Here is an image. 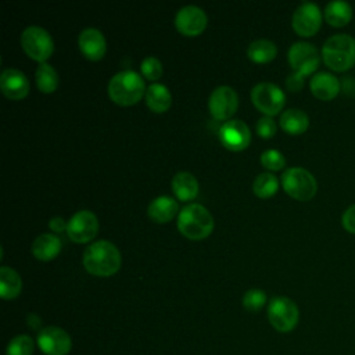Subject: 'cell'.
Returning <instances> with one entry per match:
<instances>
[{"label":"cell","mask_w":355,"mask_h":355,"mask_svg":"<svg viewBox=\"0 0 355 355\" xmlns=\"http://www.w3.org/2000/svg\"><path fill=\"white\" fill-rule=\"evenodd\" d=\"M82 261L89 273L96 276H110L119 269L122 257L112 241L101 239L85 248Z\"/></svg>","instance_id":"1"},{"label":"cell","mask_w":355,"mask_h":355,"mask_svg":"<svg viewBox=\"0 0 355 355\" xmlns=\"http://www.w3.org/2000/svg\"><path fill=\"white\" fill-rule=\"evenodd\" d=\"M322 58L333 71L349 69L355 64V37L348 33L331 35L322 46Z\"/></svg>","instance_id":"2"},{"label":"cell","mask_w":355,"mask_h":355,"mask_svg":"<svg viewBox=\"0 0 355 355\" xmlns=\"http://www.w3.org/2000/svg\"><path fill=\"white\" fill-rule=\"evenodd\" d=\"M108 96L118 104L129 105L141 98L146 86L141 75L130 68L121 69L108 82Z\"/></svg>","instance_id":"3"},{"label":"cell","mask_w":355,"mask_h":355,"mask_svg":"<svg viewBox=\"0 0 355 355\" xmlns=\"http://www.w3.org/2000/svg\"><path fill=\"white\" fill-rule=\"evenodd\" d=\"M178 229L189 239H202L212 232L214 218L202 204L190 202L178 214Z\"/></svg>","instance_id":"4"},{"label":"cell","mask_w":355,"mask_h":355,"mask_svg":"<svg viewBox=\"0 0 355 355\" xmlns=\"http://www.w3.org/2000/svg\"><path fill=\"white\" fill-rule=\"evenodd\" d=\"M282 184L287 194L300 201L311 200L318 190L315 176L302 166H290L282 173Z\"/></svg>","instance_id":"5"},{"label":"cell","mask_w":355,"mask_h":355,"mask_svg":"<svg viewBox=\"0 0 355 355\" xmlns=\"http://www.w3.org/2000/svg\"><path fill=\"white\" fill-rule=\"evenodd\" d=\"M268 319L277 331L287 333L297 326L300 311L291 298L277 295L273 297L268 304Z\"/></svg>","instance_id":"6"},{"label":"cell","mask_w":355,"mask_h":355,"mask_svg":"<svg viewBox=\"0 0 355 355\" xmlns=\"http://www.w3.org/2000/svg\"><path fill=\"white\" fill-rule=\"evenodd\" d=\"M21 46L29 57L40 62H44L54 50L51 35L39 25H29L22 31Z\"/></svg>","instance_id":"7"},{"label":"cell","mask_w":355,"mask_h":355,"mask_svg":"<svg viewBox=\"0 0 355 355\" xmlns=\"http://www.w3.org/2000/svg\"><path fill=\"white\" fill-rule=\"evenodd\" d=\"M251 100L259 111L270 116L283 108L286 94L276 83L263 80L252 86Z\"/></svg>","instance_id":"8"},{"label":"cell","mask_w":355,"mask_h":355,"mask_svg":"<svg viewBox=\"0 0 355 355\" xmlns=\"http://www.w3.org/2000/svg\"><path fill=\"white\" fill-rule=\"evenodd\" d=\"M287 58L293 69L302 75L313 72L320 62V55L316 46L304 40L294 42L288 47Z\"/></svg>","instance_id":"9"},{"label":"cell","mask_w":355,"mask_h":355,"mask_svg":"<svg viewBox=\"0 0 355 355\" xmlns=\"http://www.w3.org/2000/svg\"><path fill=\"white\" fill-rule=\"evenodd\" d=\"M37 347L44 355H67L72 348V341L64 329L47 326L37 334Z\"/></svg>","instance_id":"10"},{"label":"cell","mask_w":355,"mask_h":355,"mask_svg":"<svg viewBox=\"0 0 355 355\" xmlns=\"http://www.w3.org/2000/svg\"><path fill=\"white\" fill-rule=\"evenodd\" d=\"M291 24L294 31L301 36H312L322 24V11L313 1H302L293 12Z\"/></svg>","instance_id":"11"},{"label":"cell","mask_w":355,"mask_h":355,"mask_svg":"<svg viewBox=\"0 0 355 355\" xmlns=\"http://www.w3.org/2000/svg\"><path fill=\"white\" fill-rule=\"evenodd\" d=\"M239 105V96L229 85L216 86L208 97V108L214 118L226 119L233 115Z\"/></svg>","instance_id":"12"},{"label":"cell","mask_w":355,"mask_h":355,"mask_svg":"<svg viewBox=\"0 0 355 355\" xmlns=\"http://www.w3.org/2000/svg\"><path fill=\"white\" fill-rule=\"evenodd\" d=\"M98 230V219L90 209L76 211L68 220L67 233L71 240L78 243L89 241Z\"/></svg>","instance_id":"13"},{"label":"cell","mask_w":355,"mask_h":355,"mask_svg":"<svg viewBox=\"0 0 355 355\" xmlns=\"http://www.w3.org/2000/svg\"><path fill=\"white\" fill-rule=\"evenodd\" d=\"M175 25L183 35H198L207 25V14L196 4H186L176 11Z\"/></svg>","instance_id":"14"},{"label":"cell","mask_w":355,"mask_h":355,"mask_svg":"<svg viewBox=\"0 0 355 355\" xmlns=\"http://www.w3.org/2000/svg\"><path fill=\"white\" fill-rule=\"evenodd\" d=\"M219 139L222 144L230 150H243L251 140L248 125L241 119H229L222 123L219 129Z\"/></svg>","instance_id":"15"},{"label":"cell","mask_w":355,"mask_h":355,"mask_svg":"<svg viewBox=\"0 0 355 355\" xmlns=\"http://www.w3.org/2000/svg\"><path fill=\"white\" fill-rule=\"evenodd\" d=\"M0 89L8 98L19 100L28 94L29 80L21 69L4 68L0 73Z\"/></svg>","instance_id":"16"},{"label":"cell","mask_w":355,"mask_h":355,"mask_svg":"<svg viewBox=\"0 0 355 355\" xmlns=\"http://www.w3.org/2000/svg\"><path fill=\"white\" fill-rule=\"evenodd\" d=\"M78 44L80 51L90 60H100L107 50L103 32L94 26H87L80 31L78 36Z\"/></svg>","instance_id":"17"},{"label":"cell","mask_w":355,"mask_h":355,"mask_svg":"<svg viewBox=\"0 0 355 355\" xmlns=\"http://www.w3.org/2000/svg\"><path fill=\"white\" fill-rule=\"evenodd\" d=\"M309 87L313 96H316L318 98L331 100L338 94L341 89V82L333 73L320 71L311 78Z\"/></svg>","instance_id":"18"},{"label":"cell","mask_w":355,"mask_h":355,"mask_svg":"<svg viewBox=\"0 0 355 355\" xmlns=\"http://www.w3.org/2000/svg\"><path fill=\"white\" fill-rule=\"evenodd\" d=\"M178 209H179L178 201L171 196L162 194L150 201L147 207V214L154 222L165 223L178 214Z\"/></svg>","instance_id":"19"},{"label":"cell","mask_w":355,"mask_h":355,"mask_svg":"<svg viewBox=\"0 0 355 355\" xmlns=\"http://www.w3.org/2000/svg\"><path fill=\"white\" fill-rule=\"evenodd\" d=\"M172 189L179 200L187 201L193 200L198 194V180L197 178L187 171H180L172 178Z\"/></svg>","instance_id":"20"},{"label":"cell","mask_w":355,"mask_h":355,"mask_svg":"<svg viewBox=\"0 0 355 355\" xmlns=\"http://www.w3.org/2000/svg\"><path fill=\"white\" fill-rule=\"evenodd\" d=\"M61 250V240L53 233H40L32 243V254L43 261L57 257Z\"/></svg>","instance_id":"21"},{"label":"cell","mask_w":355,"mask_h":355,"mask_svg":"<svg viewBox=\"0 0 355 355\" xmlns=\"http://www.w3.org/2000/svg\"><path fill=\"white\" fill-rule=\"evenodd\" d=\"M144 96H146L147 105L155 112L166 111L172 103V94H171L168 86L164 83H159V82H153L146 89Z\"/></svg>","instance_id":"22"},{"label":"cell","mask_w":355,"mask_h":355,"mask_svg":"<svg viewBox=\"0 0 355 355\" xmlns=\"http://www.w3.org/2000/svg\"><path fill=\"white\" fill-rule=\"evenodd\" d=\"M279 122L286 132L291 135H300L308 129L309 116L300 108H287L282 112Z\"/></svg>","instance_id":"23"},{"label":"cell","mask_w":355,"mask_h":355,"mask_svg":"<svg viewBox=\"0 0 355 355\" xmlns=\"http://www.w3.org/2000/svg\"><path fill=\"white\" fill-rule=\"evenodd\" d=\"M324 18L333 26H345L352 19V7L344 0H331L324 7Z\"/></svg>","instance_id":"24"},{"label":"cell","mask_w":355,"mask_h":355,"mask_svg":"<svg viewBox=\"0 0 355 355\" xmlns=\"http://www.w3.org/2000/svg\"><path fill=\"white\" fill-rule=\"evenodd\" d=\"M22 288V280L18 272L10 266L0 268V295L4 300L15 298Z\"/></svg>","instance_id":"25"},{"label":"cell","mask_w":355,"mask_h":355,"mask_svg":"<svg viewBox=\"0 0 355 355\" xmlns=\"http://www.w3.org/2000/svg\"><path fill=\"white\" fill-rule=\"evenodd\" d=\"M277 53V47L275 42L266 37H259L252 40L247 47L248 57L255 62H266L275 58Z\"/></svg>","instance_id":"26"},{"label":"cell","mask_w":355,"mask_h":355,"mask_svg":"<svg viewBox=\"0 0 355 355\" xmlns=\"http://www.w3.org/2000/svg\"><path fill=\"white\" fill-rule=\"evenodd\" d=\"M36 83L37 87L44 93L54 92L58 86V73L54 67L46 61L40 62L36 68Z\"/></svg>","instance_id":"27"},{"label":"cell","mask_w":355,"mask_h":355,"mask_svg":"<svg viewBox=\"0 0 355 355\" xmlns=\"http://www.w3.org/2000/svg\"><path fill=\"white\" fill-rule=\"evenodd\" d=\"M279 186L277 178L270 172H261L254 178L252 190L258 197H270L276 193Z\"/></svg>","instance_id":"28"},{"label":"cell","mask_w":355,"mask_h":355,"mask_svg":"<svg viewBox=\"0 0 355 355\" xmlns=\"http://www.w3.org/2000/svg\"><path fill=\"white\" fill-rule=\"evenodd\" d=\"M35 343L28 334H18L10 340L6 354L7 355H32Z\"/></svg>","instance_id":"29"},{"label":"cell","mask_w":355,"mask_h":355,"mask_svg":"<svg viewBox=\"0 0 355 355\" xmlns=\"http://www.w3.org/2000/svg\"><path fill=\"white\" fill-rule=\"evenodd\" d=\"M241 302L247 311L257 312L266 304V294L261 288H248L244 293Z\"/></svg>","instance_id":"30"},{"label":"cell","mask_w":355,"mask_h":355,"mask_svg":"<svg viewBox=\"0 0 355 355\" xmlns=\"http://www.w3.org/2000/svg\"><path fill=\"white\" fill-rule=\"evenodd\" d=\"M140 69L147 79L154 80L162 75V62L155 55H147L141 60Z\"/></svg>","instance_id":"31"},{"label":"cell","mask_w":355,"mask_h":355,"mask_svg":"<svg viewBox=\"0 0 355 355\" xmlns=\"http://www.w3.org/2000/svg\"><path fill=\"white\" fill-rule=\"evenodd\" d=\"M261 162L265 168L272 169V171H277V169H282L286 165V158L282 154V151H279L276 148H268V150L262 151Z\"/></svg>","instance_id":"32"},{"label":"cell","mask_w":355,"mask_h":355,"mask_svg":"<svg viewBox=\"0 0 355 355\" xmlns=\"http://www.w3.org/2000/svg\"><path fill=\"white\" fill-rule=\"evenodd\" d=\"M255 129H257V133L262 137H272L276 132V122L272 116L269 115H263L261 116L257 123H255Z\"/></svg>","instance_id":"33"},{"label":"cell","mask_w":355,"mask_h":355,"mask_svg":"<svg viewBox=\"0 0 355 355\" xmlns=\"http://www.w3.org/2000/svg\"><path fill=\"white\" fill-rule=\"evenodd\" d=\"M341 223H343V227L355 234V204L349 205L344 212H343V216H341Z\"/></svg>","instance_id":"34"},{"label":"cell","mask_w":355,"mask_h":355,"mask_svg":"<svg viewBox=\"0 0 355 355\" xmlns=\"http://www.w3.org/2000/svg\"><path fill=\"white\" fill-rule=\"evenodd\" d=\"M304 86V75L297 72V71H293L291 73L287 75L286 78V87L291 92H297V90H301V87Z\"/></svg>","instance_id":"35"},{"label":"cell","mask_w":355,"mask_h":355,"mask_svg":"<svg viewBox=\"0 0 355 355\" xmlns=\"http://www.w3.org/2000/svg\"><path fill=\"white\" fill-rule=\"evenodd\" d=\"M49 226H50L54 232H62V230L67 229L68 222H67L62 216H53V218L49 220Z\"/></svg>","instance_id":"36"},{"label":"cell","mask_w":355,"mask_h":355,"mask_svg":"<svg viewBox=\"0 0 355 355\" xmlns=\"http://www.w3.org/2000/svg\"><path fill=\"white\" fill-rule=\"evenodd\" d=\"M341 87L344 89V92L347 94H355L354 89H355V79L354 76H344V79L341 80Z\"/></svg>","instance_id":"37"}]
</instances>
